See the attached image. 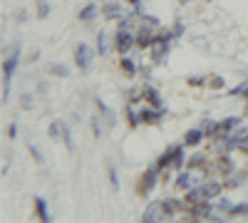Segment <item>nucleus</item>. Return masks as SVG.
<instances>
[{
    "instance_id": "nucleus-16",
    "label": "nucleus",
    "mask_w": 248,
    "mask_h": 223,
    "mask_svg": "<svg viewBox=\"0 0 248 223\" xmlns=\"http://www.w3.org/2000/svg\"><path fill=\"white\" fill-rule=\"evenodd\" d=\"M102 13H105L107 17H119V15H122V8H119L117 3H107L105 8H102Z\"/></svg>"
},
{
    "instance_id": "nucleus-24",
    "label": "nucleus",
    "mask_w": 248,
    "mask_h": 223,
    "mask_svg": "<svg viewBox=\"0 0 248 223\" xmlns=\"http://www.w3.org/2000/svg\"><path fill=\"white\" fill-rule=\"evenodd\" d=\"M241 213H248V204H238L229 211V216H241Z\"/></svg>"
},
{
    "instance_id": "nucleus-2",
    "label": "nucleus",
    "mask_w": 248,
    "mask_h": 223,
    "mask_svg": "<svg viewBox=\"0 0 248 223\" xmlns=\"http://www.w3.org/2000/svg\"><path fill=\"white\" fill-rule=\"evenodd\" d=\"M92 57H94V52H92V47H90V45L79 43V45L75 47V59H77V67H79L82 72H87V70H90Z\"/></svg>"
},
{
    "instance_id": "nucleus-28",
    "label": "nucleus",
    "mask_w": 248,
    "mask_h": 223,
    "mask_svg": "<svg viewBox=\"0 0 248 223\" xmlns=\"http://www.w3.org/2000/svg\"><path fill=\"white\" fill-rule=\"evenodd\" d=\"M238 149L248 154V134H241V139H238Z\"/></svg>"
},
{
    "instance_id": "nucleus-6",
    "label": "nucleus",
    "mask_w": 248,
    "mask_h": 223,
    "mask_svg": "<svg viewBox=\"0 0 248 223\" xmlns=\"http://www.w3.org/2000/svg\"><path fill=\"white\" fill-rule=\"evenodd\" d=\"M164 114H167V109H164V107H159V109H144V112L139 114V119L147 121V124H156Z\"/></svg>"
},
{
    "instance_id": "nucleus-33",
    "label": "nucleus",
    "mask_w": 248,
    "mask_h": 223,
    "mask_svg": "<svg viewBox=\"0 0 248 223\" xmlns=\"http://www.w3.org/2000/svg\"><path fill=\"white\" fill-rule=\"evenodd\" d=\"M15 134H17V127H15V124H10V129H8V136H10V139H13V136H15Z\"/></svg>"
},
{
    "instance_id": "nucleus-13",
    "label": "nucleus",
    "mask_w": 248,
    "mask_h": 223,
    "mask_svg": "<svg viewBox=\"0 0 248 223\" xmlns=\"http://www.w3.org/2000/svg\"><path fill=\"white\" fill-rule=\"evenodd\" d=\"M194 184H196V178H194L191 174H181V176L176 178V186H179V189H194Z\"/></svg>"
},
{
    "instance_id": "nucleus-14",
    "label": "nucleus",
    "mask_w": 248,
    "mask_h": 223,
    "mask_svg": "<svg viewBox=\"0 0 248 223\" xmlns=\"http://www.w3.org/2000/svg\"><path fill=\"white\" fill-rule=\"evenodd\" d=\"M94 102H97V107H99V112H102V114H105V117H107V121H109V127H112V124H114V112H112V109H109V107H107L105 102H102V99H94Z\"/></svg>"
},
{
    "instance_id": "nucleus-11",
    "label": "nucleus",
    "mask_w": 248,
    "mask_h": 223,
    "mask_svg": "<svg viewBox=\"0 0 248 223\" xmlns=\"http://www.w3.org/2000/svg\"><path fill=\"white\" fill-rule=\"evenodd\" d=\"M201 136H203V132H201V129H191L189 134L184 136V144H186V147H196L199 141H201Z\"/></svg>"
},
{
    "instance_id": "nucleus-9",
    "label": "nucleus",
    "mask_w": 248,
    "mask_h": 223,
    "mask_svg": "<svg viewBox=\"0 0 248 223\" xmlns=\"http://www.w3.org/2000/svg\"><path fill=\"white\" fill-rule=\"evenodd\" d=\"M154 35L149 32V28H144L141 32H139V37H137V45H141V47H149V45H154Z\"/></svg>"
},
{
    "instance_id": "nucleus-21",
    "label": "nucleus",
    "mask_w": 248,
    "mask_h": 223,
    "mask_svg": "<svg viewBox=\"0 0 248 223\" xmlns=\"http://www.w3.org/2000/svg\"><path fill=\"white\" fill-rule=\"evenodd\" d=\"M147 99L154 104V107H161V97H159V92L156 89H147Z\"/></svg>"
},
{
    "instance_id": "nucleus-1",
    "label": "nucleus",
    "mask_w": 248,
    "mask_h": 223,
    "mask_svg": "<svg viewBox=\"0 0 248 223\" xmlns=\"http://www.w3.org/2000/svg\"><path fill=\"white\" fill-rule=\"evenodd\" d=\"M221 193V184L218 181H209V184H201L196 189H189V193H186V201L194 206V204H201V201H211Z\"/></svg>"
},
{
    "instance_id": "nucleus-25",
    "label": "nucleus",
    "mask_w": 248,
    "mask_h": 223,
    "mask_svg": "<svg viewBox=\"0 0 248 223\" xmlns=\"http://www.w3.org/2000/svg\"><path fill=\"white\" fill-rule=\"evenodd\" d=\"M30 151H32V156H35V161H37V164H43V161H45V159H43V151H40L35 144H30Z\"/></svg>"
},
{
    "instance_id": "nucleus-27",
    "label": "nucleus",
    "mask_w": 248,
    "mask_h": 223,
    "mask_svg": "<svg viewBox=\"0 0 248 223\" xmlns=\"http://www.w3.org/2000/svg\"><path fill=\"white\" fill-rule=\"evenodd\" d=\"M127 119H129V124H132V127H137L139 121H141V119H139V114H134L132 109H127Z\"/></svg>"
},
{
    "instance_id": "nucleus-31",
    "label": "nucleus",
    "mask_w": 248,
    "mask_h": 223,
    "mask_svg": "<svg viewBox=\"0 0 248 223\" xmlns=\"http://www.w3.org/2000/svg\"><path fill=\"white\" fill-rule=\"evenodd\" d=\"M211 87L221 89V87H223V79H221V77H214V79H211Z\"/></svg>"
},
{
    "instance_id": "nucleus-26",
    "label": "nucleus",
    "mask_w": 248,
    "mask_h": 223,
    "mask_svg": "<svg viewBox=\"0 0 248 223\" xmlns=\"http://www.w3.org/2000/svg\"><path fill=\"white\" fill-rule=\"evenodd\" d=\"M122 67H124V70H127L129 74H132V72L137 70V67H134V62H132V59H129V57H124V59H122Z\"/></svg>"
},
{
    "instance_id": "nucleus-36",
    "label": "nucleus",
    "mask_w": 248,
    "mask_h": 223,
    "mask_svg": "<svg viewBox=\"0 0 248 223\" xmlns=\"http://www.w3.org/2000/svg\"><path fill=\"white\" fill-rule=\"evenodd\" d=\"M129 3H132V5L137 8V13H139V3H141V0H129Z\"/></svg>"
},
{
    "instance_id": "nucleus-22",
    "label": "nucleus",
    "mask_w": 248,
    "mask_h": 223,
    "mask_svg": "<svg viewBox=\"0 0 248 223\" xmlns=\"http://www.w3.org/2000/svg\"><path fill=\"white\" fill-rule=\"evenodd\" d=\"M47 13H50V5L45 0H37V17H47Z\"/></svg>"
},
{
    "instance_id": "nucleus-12",
    "label": "nucleus",
    "mask_w": 248,
    "mask_h": 223,
    "mask_svg": "<svg viewBox=\"0 0 248 223\" xmlns=\"http://www.w3.org/2000/svg\"><path fill=\"white\" fill-rule=\"evenodd\" d=\"M97 52L99 55H107L109 52V37H107V32H99L97 35Z\"/></svg>"
},
{
    "instance_id": "nucleus-5",
    "label": "nucleus",
    "mask_w": 248,
    "mask_h": 223,
    "mask_svg": "<svg viewBox=\"0 0 248 223\" xmlns=\"http://www.w3.org/2000/svg\"><path fill=\"white\" fill-rule=\"evenodd\" d=\"M17 59H20V45H15L13 55L5 59V65H3V79H13V74H15V67H17Z\"/></svg>"
},
{
    "instance_id": "nucleus-3",
    "label": "nucleus",
    "mask_w": 248,
    "mask_h": 223,
    "mask_svg": "<svg viewBox=\"0 0 248 223\" xmlns=\"http://www.w3.org/2000/svg\"><path fill=\"white\" fill-rule=\"evenodd\" d=\"M141 221H147V223H156V221H167V213H164V206H161V201H152V204L147 206V211H144Z\"/></svg>"
},
{
    "instance_id": "nucleus-35",
    "label": "nucleus",
    "mask_w": 248,
    "mask_h": 223,
    "mask_svg": "<svg viewBox=\"0 0 248 223\" xmlns=\"http://www.w3.org/2000/svg\"><path fill=\"white\" fill-rule=\"evenodd\" d=\"M184 32V25L181 23H176V28H174V35H181Z\"/></svg>"
},
{
    "instance_id": "nucleus-17",
    "label": "nucleus",
    "mask_w": 248,
    "mask_h": 223,
    "mask_svg": "<svg viewBox=\"0 0 248 223\" xmlns=\"http://www.w3.org/2000/svg\"><path fill=\"white\" fill-rule=\"evenodd\" d=\"M94 13H97V5L94 3H90V5H85L79 10V20H92L94 17Z\"/></svg>"
},
{
    "instance_id": "nucleus-10",
    "label": "nucleus",
    "mask_w": 248,
    "mask_h": 223,
    "mask_svg": "<svg viewBox=\"0 0 248 223\" xmlns=\"http://www.w3.org/2000/svg\"><path fill=\"white\" fill-rule=\"evenodd\" d=\"M161 206H164V213H167V218H171L179 208H181V204L179 201H174V198H167V201H161Z\"/></svg>"
},
{
    "instance_id": "nucleus-20",
    "label": "nucleus",
    "mask_w": 248,
    "mask_h": 223,
    "mask_svg": "<svg viewBox=\"0 0 248 223\" xmlns=\"http://www.w3.org/2000/svg\"><path fill=\"white\" fill-rule=\"evenodd\" d=\"M50 72L57 74V77H67V74H70V70H67L65 65H50Z\"/></svg>"
},
{
    "instance_id": "nucleus-18",
    "label": "nucleus",
    "mask_w": 248,
    "mask_h": 223,
    "mask_svg": "<svg viewBox=\"0 0 248 223\" xmlns=\"http://www.w3.org/2000/svg\"><path fill=\"white\" fill-rule=\"evenodd\" d=\"M233 127H238V119H236V117L221 121V124H218V132H229V129H233ZM218 132H216V134H218Z\"/></svg>"
},
{
    "instance_id": "nucleus-34",
    "label": "nucleus",
    "mask_w": 248,
    "mask_h": 223,
    "mask_svg": "<svg viewBox=\"0 0 248 223\" xmlns=\"http://www.w3.org/2000/svg\"><path fill=\"white\" fill-rule=\"evenodd\" d=\"M92 127H94V134L99 136V134H102V129H99V124H97V119H92Z\"/></svg>"
},
{
    "instance_id": "nucleus-32",
    "label": "nucleus",
    "mask_w": 248,
    "mask_h": 223,
    "mask_svg": "<svg viewBox=\"0 0 248 223\" xmlns=\"http://www.w3.org/2000/svg\"><path fill=\"white\" fill-rule=\"evenodd\" d=\"M144 20H147V25H156V23H159V20H156L154 15H147V17H144Z\"/></svg>"
},
{
    "instance_id": "nucleus-19",
    "label": "nucleus",
    "mask_w": 248,
    "mask_h": 223,
    "mask_svg": "<svg viewBox=\"0 0 248 223\" xmlns=\"http://www.w3.org/2000/svg\"><path fill=\"white\" fill-rule=\"evenodd\" d=\"M32 99H35V97L25 92L23 97H20V107H23V109H32V107H35V102H32Z\"/></svg>"
},
{
    "instance_id": "nucleus-30",
    "label": "nucleus",
    "mask_w": 248,
    "mask_h": 223,
    "mask_svg": "<svg viewBox=\"0 0 248 223\" xmlns=\"http://www.w3.org/2000/svg\"><path fill=\"white\" fill-rule=\"evenodd\" d=\"M201 164H203V156H201V154L191 156V161H189V166H201Z\"/></svg>"
},
{
    "instance_id": "nucleus-4",
    "label": "nucleus",
    "mask_w": 248,
    "mask_h": 223,
    "mask_svg": "<svg viewBox=\"0 0 248 223\" xmlns=\"http://www.w3.org/2000/svg\"><path fill=\"white\" fill-rule=\"evenodd\" d=\"M134 35L127 30V28H119V32H117V50L122 52V55H127L129 52V47L134 45Z\"/></svg>"
},
{
    "instance_id": "nucleus-23",
    "label": "nucleus",
    "mask_w": 248,
    "mask_h": 223,
    "mask_svg": "<svg viewBox=\"0 0 248 223\" xmlns=\"http://www.w3.org/2000/svg\"><path fill=\"white\" fill-rule=\"evenodd\" d=\"M184 166V149L176 147V156H174V169H181Z\"/></svg>"
},
{
    "instance_id": "nucleus-7",
    "label": "nucleus",
    "mask_w": 248,
    "mask_h": 223,
    "mask_svg": "<svg viewBox=\"0 0 248 223\" xmlns=\"http://www.w3.org/2000/svg\"><path fill=\"white\" fill-rule=\"evenodd\" d=\"M159 169V166H156ZM156 169H149L147 174H144V178H141V191L147 193V191H152L154 186H156Z\"/></svg>"
},
{
    "instance_id": "nucleus-29",
    "label": "nucleus",
    "mask_w": 248,
    "mask_h": 223,
    "mask_svg": "<svg viewBox=\"0 0 248 223\" xmlns=\"http://www.w3.org/2000/svg\"><path fill=\"white\" fill-rule=\"evenodd\" d=\"M109 178H112V186L119 189V178H117V169L114 166H109Z\"/></svg>"
},
{
    "instance_id": "nucleus-8",
    "label": "nucleus",
    "mask_w": 248,
    "mask_h": 223,
    "mask_svg": "<svg viewBox=\"0 0 248 223\" xmlns=\"http://www.w3.org/2000/svg\"><path fill=\"white\" fill-rule=\"evenodd\" d=\"M35 211H37L40 221H45V223H47V221H52V218H50V213H47V206H45V198H40V196L35 198Z\"/></svg>"
},
{
    "instance_id": "nucleus-15",
    "label": "nucleus",
    "mask_w": 248,
    "mask_h": 223,
    "mask_svg": "<svg viewBox=\"0 0 248 223\" xmlns=\"http://www.w3.org/2000/svg\"><path fill=\"white\" fill-rule=\"evenodd\" d=\"M65 136V127H62V121H52L50 124V139H60Z\"/></svg>"
}]
</instances>
